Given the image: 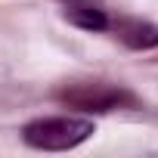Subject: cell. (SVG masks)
<instances>
[{
    "instance_id": "277c9868",
    "label": "cell",
    "mask_w": 158,
    "mask_h": 158,
    "mask_svg": "<svg viewBox=\"0 0 158 158\" xmlns=\"http://www.w3.org/2000/svg\"><path fill=\"white\" fill-rule=\"evenodd\" d=\"M62 16L68 25L81 28V31H109V13L102 6H96L93 0H65Z\"/></svg>"
},
{
    "instance_id": "6da1fadb",
    "label": "cell",
    "mask_w": 158,
    "mask_h": 158,
    "mask_svg": "<svg viewBox=\"0 0 158 158\" xmlns=\"http://www.w3.org/2000/svg\"><path fill=\"white\" fill-rule=\"evenodd\" d=\"M90 118H74V115H53V118H34L22 127V139L31 149L40 152H68L93 136Z\"/></svg>"
},
{
    "instance_id": "7a4b0ae2",
    "label": "cell",
    "mask_w": 158,
    "mask_h": 158,
    "mask_svg": "<svg viewBox=\"0 0 158 158\" xmlns=\"http://www.w3.org/2000/svg\"><path fill=\"white\" fill-rule=\"evenodd\" d=\"M59 99L71 109H81V112H93V115H102V112H115V109H133L136 106V96L124 87H115V84H74V87H65L59 90Z\"/></svg>"
},
{
    "instance_id": "3957f363",
    "label": "cell",
    "mask_w": 158,
    "mask_h": 158,
    "mask_svg": "<svg viewBox=\"0 0 158 158\" xmlns=\"http://www.w3.org/2000/svg\"><path fill=\"white\" fill-rule=\"evenodd\" d=\"M109 31H115L118 40L130 50H155L158 47V25H152V22L115 19V22H109Z\"/></svg>"
}]
</instances>
